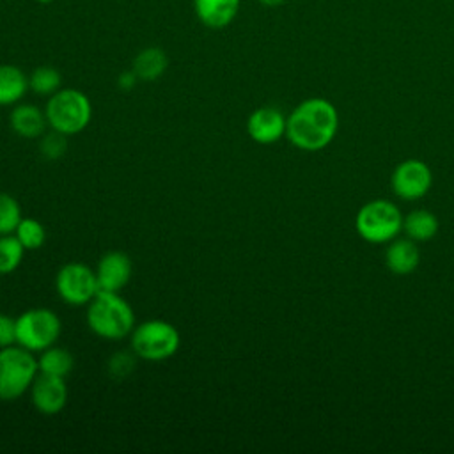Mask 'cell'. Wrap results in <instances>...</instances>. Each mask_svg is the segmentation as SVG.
Returning a JSON list of instances; mask_svg holds the SVG:
<instances>
[{
	"mask_svg": "<svg viewBox=\"0 0 454 454\" xmlns=\"http://www.w3.org/2000/svg\"><path fill=\"white\" fill-rule=\"evenodd\" d=\"M337 112L333 105L323 98L301 101L289 115L286 135L293 145L305 151L323 149L332 142L337 131Z\"/></svg>",
	"mask_w": 454,
	"mask_h": 454,
	"instance_id": "1",
	"label": "cell"
},
{
	"mask_svg": "<svg viewBox=\"0 0 454 454\" xmlns=\"http://www.w3.org/2000/svg\"><path fill=\"white\" fill-rule=\"evenodd\" d=\"M87 305V325L98 337L117 340L133 332L135 312L119 293L99 291Z\"/></svg>",
	"mask_w": 454,
	"mask_h": 454,
	"instance_id": "2",
	"label": "cell"
},
{
	"mask_svg": "<svg viewBox=\"0 0 454 454\" xmlns=\"http://www.w3.org/2000/svg\"><path fill=\"white\" fill-rule=\"evenodd\" d=\"M46 121L62 135H74L87 128L92 117L89 98L78 89H59L46 103Z\"/></svg>",
	"mask_w": 454,
	"mask_h": 454,
	"instance_id": "3",
	"label": "cell"
},
{
	"mask_svg": "<svg viewBox=\"0 0 454 454\" xmlns=\"http://www.w3.org/2000/svg\"><path fill=\"white\" fill-rule=\"evenodd\" d=\"M39 365L32 351L12 344L0 349V401H16L37 378Z\"/></svg>",
	"mask_w": 454,
	"mask_h": 454,
	"instance_id": "4",
	"label": "cell"
},
{
	"mask_svg": "<svg viewBox=\"0 0 454 454\" xmlns=\"http://www.w3.org/2000/svg\"><path fill=\"white\" fill-rule=\"evenodd\" d=\"M181 344L177 328L163 319H149L131 332V349L138 358L160 362L170 358Z\"/></svg>",
	"mask_w": 454,
	"mask_h": 454,
	"instance_id": "5",
	"label": "cell"
},
{
	"mask_svg": "<svg viewBox=\"0 0 454 454\" xmlns=\"http://www.w3.org/2000/svg\"><path fill=\"white\" fill-rule=\"evenodd\" d=\"M60 319L50 309H30L16 317V344L28 351L53 346L60 335Z\"/></svg>",
	"mask_w": 454,
	"mask_h": 454,
	"instance_id": "6",
	"label": "cell"
},
{
	"mask_svg": "<svg viewBox=\"0 0 454 454\" xmlns=\"http://www.w3.org/2000/svg\"><path fill=\"white\" fill-rule=\"evenodd\" d=\"M403 229V216L395 204L388 200H372L356 215L358 234L371 243L390 241Z\"/></svg>",
	"mask_w": 454,
	"mask_h": 454,
	"instance_id": "7",
	"label": "cell"
},
{
	"mask_svg": "<svg viewBox=\"0 0 454 454\" xmlns=\"http://www.w3.org/2000/svg\"><path fill=\"white\" fill-rule=\"evenodd\" d=\"M55 289L60 300L69 305H85L99 293L96 271L83 262L64 264L57 271Z\"/></svg>",
	"mask_w": 454,
	"mask_h": 454,
	"instance_id": "8",
	"label": "cell"
},
{
	"mask_svg": "<svg viewBox=\"0 0 454 454\" xmlns=\"http://www.w3.org/2000/svg\"><path fill=\"white\" fill-rule=\"evenodd\" d=\"M431 170L424 161L408 160L395 167L392 174V190L397 197L413 200L426 195L431 186Z\"/></svg>",
	"mask_w": 454,
	"mask_h": 454,
	"instance_id": "9",
	"label": "cell"
},
{
	"mask_svg": "<svg viewBox=\"0 0 454 454\" xmlns=\"http://www.w3.org/2000/svg\"><path fill=\"white\" fill-rule=\"evenodd\" d=\"M30 397L43 415H57L67 403V385L64 378L39 372L30 387Z\"/></svg>",
	"mask_w": 454,
	"mask_h": 454,
	"instance_id": "10",
	"label": "cell"
},
{
	"mask_svg": "<svg viewBox=\"0 0 454 454\" xmlns=\"http://www.w3.org/2000/svg\"><path fill=\"white\" fill-rule=\"evenodd\" d=\"M96 271V280L99 291H108V293H119L131 278V259L119 250L106 252L99 262Z\"/></svg>",
	"mask_w": 454,
	"mask_h": 454,
	"instance_id": "11",
	"label": "cell"
},
{
	"mask_svg": "<svg viewBox=\"0 0 454 454\" xmlns=\"http://www.w3.org/2000/svg\"><path fill=\"white\" fill-rule=\"evenodd\" d=\"M287 121L282 112L273 106H261L254 110L247 122V131L257 144H273L286 133Z\"/></svg>",
	"mask_w": 454,
	"mask_h": 454,
	"instance_id": "12",
	"label": "cell"
},
{
	"mask_svg": "<svg viewBox=\"0 0 454 454\" xmlns=\"http://www.w3.org/2000/svg\"><path fill=\"white\" fill-rule=\"evenodd\" d=\"M197 18L209 28L231 25L239 11V0H193Z\"/></svg>",
	"mask_w": 454,
	"mask_h": 454,
	"instance_id": "13",
	"label": "cell"
},
{
	"mask_svg": "<svg viewBox=\"0 0 454 454\" xmlns=\"http://www.w3.org/2000/svg\"><path fill=\"white\" fill-rule=\"evenodd\" d=\"M11 128L16 135L23 138H35L44 131V126L48 124L46 114L41 112L34 105H18L11 112L9 117Z\"/></svg>",
	"mask_w": 454,
	"mask_h": 454,
	"instance_id": "14",
	"label": "cell"
},
{
	"mask_svg": "<svg viewBox=\"0 0 454 454\" xmlns=\"http://www.w3.org/2000/svg\"><path fill=\"white\" fill-rule=\"evenodd\" d=\"M28 90V76L12 64L0 66V106L16 105Z\"/></svg>",
	"mask_w": 454,
	"mask_h": 454,
	"instance_id": "15",
	"label": "cell"
},
{
	"mask_svg": "<svg viewBox=\"0 0 454 454\" xmlns=\"http://www.w3.org/2000/svg\"><path fill=\"white\" fill-rule=\"evenodd\" d=\"M167 64L168 62H167L165 51L161 48L149 46L137 53V57L133 60V71L138 76V80L153 82L165 73Z\"/></svg>",
	"mask_w": 454,
	"mask_h": 454,
	"instance_id": "16",
	"label": "cell"
},
{
	"mask_svg": "<svg viewBox=\"0 0 454 454\" xmlns=\"http://www.w3.org/2000/svg\"><path fill=\"white\" fill-rule=\"evenodd\" d=\"M419 264V248L410 239H397L387 250V266L392 273L408 275Z\"/></svg>",
	"mask_w": 454,
	"mask_h": 454,
	"instance_id": "17",
	"label": "cell"
},
{
	"mask_svg": "<svg viewBox=\"0 0 454 454\" xmlns=\"http://www.w3.org/2000/svg\"><path fill=\"white\" fill-rule=\"evenodd\" d=\"M37 365H39V372L43 374L66 378L73 369V355L67 349L57 348L53 344L41 351L37 358Z\"/></svg>",
	"mask_w": 454,
	"mask_h": 454,
	"instance_id": "18",
	"label": "cell"
},
{
	"mask_svg": "<svg viewBox=\"0 0 454 454\" xmlns=\"http://www.w3.org/2000/svg\"><path fill=\"white\" fill-rule=\"evenodd\" d=\"M403 229L411 239L426 241V239H431L436 234L438 220L433 213H429L426 209H417V211H411L403 220Z\"/></svg>",
	"mask_w": 454,
	"mask_h": 454,
	"instance_id": "19",
	"label": "cell"
},
{
	"mask_svg": "<svg viewBox=\"0 0 454 454\" xmlns=\"http://www.w3.org/2000/svg\"><path fill=\"white\" fill-rule=\"evenodd\" d=\"M60 73L51 66H39L28 76V89L39 96H51L60 89Z\"/></svg>",
	"mask_w": 454,
	"mask_h": 454,
	"instance_id": "20",
	"label": "cell"
},
{
	"mask_svg": "<svg viewBox=\"0 0 454 454\" xmlns=\"http://www.w3.org/2000/svg\"><path fill=\"white\" fill-rule=\"evenodd\" d=\"M25 254V247L14 234L0 236V275L14 271Z\"/></svg>",
	"mask_w": 454,
	"mask_h": 454,
	"instance_id": "21",
	"label": "cell"
},
{
	"mask_svg": "<svg viewBox=\"0 0 454 454\" xmlns=\"http://www.w3.org/2000/svg\"><path fill=\"white\" fill-rule=\"evenodd\" d=\"M14 236L20 239V243L25 247V250H35L39 247H43L44 239H46V231L43 227L41 222H37L35 218H21V222L18 223Z\"/></svg>",
	"mask_w": 454,
	"mask_h": 454,
	"instance_id": "22",
	"label": "cell"
},
{
	"mask_svg": "<svg viewBox=\"0 0 454 454\" xmlns=\"http://www.w3.org/2000/svg\"><path fill=\"white\" fill-rule=\"evenodd\" d=\"M21 218L23 216L18 200L9 193L0 192V236L12 234Z\"/></svg>",
	"mask_w": 454,
	"mask_h": 454,
	"instance_id": "23",
	"label": "cell"
},
{
	"mask_svg": "<svg viewBox=\"0 0 454 454\" xmlns=\"http://www.w3.org/2000/svg\"><path fill=\"white\" fill-rule=\"evenodd\" d=\"M41 153L48 160L60 158L66 153V135L51 129V133L41 140Z\"/></svg>",
	"mask_w": 454,
	"mask_h": 454,
	"instance_id": "24",
	"label": "cell"
},
{
	"mask_svg": "<svg viewBox=\"0 0 454 454\" xmlns=\"http://www.w3.org/2000/svg\"><path fill=\"white\" fill-rule=\"evenodd\" d=\"M133 367H135V358L126 351L114 353V356L108 360V372L114 378L128 376L133 371Z\"/></svg>",
	"mask_w": 454,
	"mask_h": 454,
	"instance_id": "25",
	"label": "cell"
},
{
	"mask_svg": "<svg viewBox=\"0 0 454 454\" xmlns=\"http://www.w3.org/2000/svg\"><path fill=\"white\" fill-rule=\"evenodd\" d=\"M16 344V319L0 314V349Z\"/></svg>",
	"mask_w": 454,
	"mask_h": 454,
	"instance_id": "26",
	"label": "cell"
},
{
	"mask_svg": "<svg viewBox=\"0 0 454 454\" xmlns=\"http://www.w3.org/2000/svg\"><path fill=\"white\" fill-rule=\"evenodd\" d=\"M137 80H138V76L135 74V71H133V69H129V71H124V73H121V74H119L117 83H119V87H121L122 90H129V89H133V87H135Z\"/></svg>",
	"mask_w": 454,
	"mask_h": 454,
	"instance_id": "27",
	"label": "cell"
},
{
	"mask_svg": "<svg viewBox=\"0 0 454 454\" xmlns=\"http://www.w3.org/2000/svg\"><path fill=\"white\" fill-rule=\"evenodd\" d=\"M261 4H264V5H268V7H277V5H280V4H284L286 0H259Z\"/></svg>",
	"mask_w": 454,
	"mask_h": 454,
	"instance_id": "28",
	"label": "cell"
},
{
	"mask_svg": "<svg viewBox=\"0 0 454 454\" xmlns=\"http://www.w3.org/2000/svg\"><path fill=\"white\" fill-rule=\"evenodd\" d=\"M39 4H50V2H53V0H37Z\"/></svg>",
	"mask_w": 454,
	"mask_h": 454,
	"instance_id": "29",
	"label": "cell"
}]
</instances>
